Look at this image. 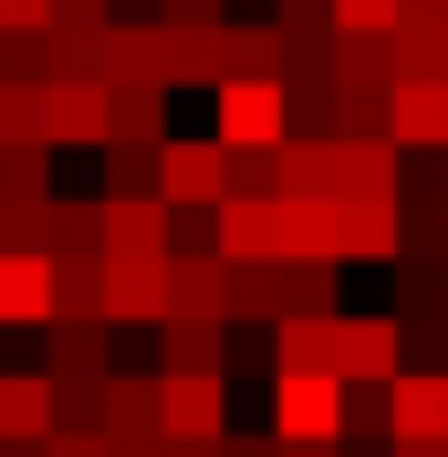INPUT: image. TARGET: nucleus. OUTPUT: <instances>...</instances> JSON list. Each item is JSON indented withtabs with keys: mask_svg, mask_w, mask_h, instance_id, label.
Returning <instances> with one entry per match:
<instances>
[{
	"mask_svg": "<svg viewBox=\"0 0 448 457\" xmlns=\"http://www.w3.org/2000/svg\"><path fill=\"white\" fill-rule=\"evenodd\" d=\"M212 141L237 150V159H273L281 141H290V97L264 88V79H228L220 88V132H212Z\"/></svg>",
	"mask_w": 448,
	"mask_h": 457,
	"instance_id": "obj_1",
	"label": "nucleus"
},
{
	"mask_svg": "<svg viewBox=\"0 0 448 457\" xmlns=\"http://www.w3.org/2000/svg\"><path fill=\"white\" fill-rule=\"evenodd\" d=\"M281 449H343V378H273Z\"/></svg>",
	"mask_w": 448,
	"mask_h": 457,
	"instance_id": "obj_2",
	"label": "nucleus"
},
{
	"mask_svg": "<svg viewBox=\"0 0 448 457\" xmlns=\"http://www.w3.org/2000/svg\"><path fill=\"white\" fill-rule=\"evenodd\" d=\"M159 203L168 212H220L228 203V150L220 141H168L159 150Z\"/></svg>",
	"mask_w": 448,
	"mask_h": 457,
	"instance_id": "obj_3",
	"label": "nucleus"
},
{
	"mask_svg": "<svg viewBox=\"0 0 448 457\" xmlns=\"http://www.w3.org/2000/svg\"><path fill=\"white\" fill-rule=\"evenodd\" d=\"M335 378L343 387H395V378H404V326H395V317H343Z\"/></svg>",
	"mask_w": 448,
	"mask_h": 457,
	"instance_id": "obj_4",
	"label": "nucleus"
},
{
	"mask_svg": "<svg viewBox=\"0 0 448 457\" xmlns=\"http://www.w3.org/2000/svg\"><path fill=\"white\" fill-rule=\"evenodd\" d=\"M168 440H228V378H159Z\"/></svg>",
	"mask_w": 448,
	"mask_h": 457,
	"instance_id": "obj_5",
	"label": "nucleus"
},
{
	"mask_svg": "<svg viewBox=\"0 0 448 457\" xmlns=\"http://www.w3.org/2000/svg\"><path fill=\"white\" fill-rule=\"evenodd\" d=\"M114 97L106 88H45V150H106Z\"/></svg>",
	"mask_w": 448,
	"mask_h": 457,
	"instance_id": "obj_6",
	"label": "nucleus"
},
{
	"mask_svg": "<svg viewBox=\"0 0 448 457\" xmlns=\"http://www.w3.org/2000/svg\"><path fill=\"white\" fill-rule=\"evenodd\" d=\"M176 212L168 203H106V264H168Z\"/></svg>",
	"mask_w": 448,
	"mask_h": 457,
	"instance_id": "obj_7",
	"label": "nucleus"
},
{
	"mask_svg": "<svg viewBox=\"0 0 448 457\" xmlns=\"http://www.w3.org/2000/svg\"><path fill=\"white\" fill-rule=\"evenodd\" d=\"M387 141H395V150H440V159H448V79H395Z\"/></svg>",
	"mask_w": 448,
	"mask_h": 457,
	"instance_id": "obj_8",
	"label": "nucleus"
},
{
	"mask_svg": "<svg viewBox=\"0 0 448 457\" xmlns=\"http://www.w3.org/2000/svg\"><path fill=\"white\" fill-rule=\"evenodd\" d=\"M220 370H228L220 317H168L159 326V378H220Z\"/></svg>",
	"mask_w": 448,
	"mask_h": 457,
	"instance_id": "obj_9",
	"label": "nucleus"
},
{
	"mask_svg": "<svg viewBox=\"0 0 448 457\" xmlns=\"http://www.w3.org/2000/svg\"><path fill=\"white\" fill-rule=\"evenodd\" d=\"M387 431L395 440H448V370H404L387 387Z\"/></svg>",
	"mask_w": 448,
	"mask_h": 457,
	"instance_id": "obj_10",
	"label": "nucleus"
},
{
	"mask_svg": "<svg viewBox=\"0 0 448 457\" xmlns=\"http://www.w3.org/2000/svg\"><path fill=\"white\" fill-rule=\"evenodd\" d=\"M335 255L352 264H395L404 255V212L395 203H335Z\"/></svg>",
	"mask_w": 448,
	"mask_h": 457,
	"instance_id": "obj_11",
	"label": "nucleus"
},
{
	"mask_svg": "<svg viewBox=\"0 0 448 457\" xmlns=\"http://www.w3.org/2000/svg\"><path fill=\"white\" fill-rule=\"evenodd\" d=\"M106 88H168V27H106Z\"/></svg>",
	"mask_w": 448,
	"mask_h": 457,
	"instance_id": "obj_12",
	"label": "nucleus"
},
{
	"mask_svg": "<svg viewBox=\"0 0 448 457\" xmlns=\"http://www.w3.org/2000/svg\"><path fill=\"white\" fill-rule=\"evenodd\" d=\"M0 440H18V449L54 440V378L45 370H0Z\"/></svg>",
	"mask_w": 448,
	"mask_h": 457,
	"instance_id": "obj_13",
	"label": "nucleus"
},
{
	"mask_svg": "<svg viewBox=\"0 0 448 457\" xmlns=\"http://www.w3.org/2000/svg\"><path fill=\"white\" fill-rule=\"evenodd\" d=\"M273 264H343L335 203H273Z\"/></svg>",
	"mask_w": 448,
	"mask_h": 457,
	"instance_id": "obj_14",
	"label": "nucleus"
},
{
	"mask_svg": "<svg viewBox=\"0 0 448 457\" xmlns=\"http://www.w3.org/2000/svg\"><path fill=\"white\" fill-rule=\"evenodd\" d=\"M335 352H343V317H281L273 326L281 378H335Z\"/></svg>",
	"mask_w": 448,
	"mask_h": 457,
	"instance_id": "obj_15",
	"label": "nucleus"
},
{
	"mask_svg": "<svg viewBox=\"0 0 448 457\" xmlns=\"http://www.w3.org/2000/svg\"><path fill=\"white\" fill-rule=\"evenodd\" d=\"M335 97H361V106H387L395 97L387 36H335Z\"/></svg>",
	"mask_w": 448,
	"mask_h": 457,
	"instance_id": "obj_16",
	"label": "nucleus"
},
{
	"mask_svg": "<svg viewBox=\"0 0 448 457\" xmlns=\"http://www.w3.org/2000/svg\"><path fill=\"white\" fill-rule=\"evenodd\" d=\"M220 62H228V79H264V88H281V71H290V36H281L273 18H255V27L228 18V27H220ZM228 79H220V88H228Z\"/></svg>",
	"mask_w": 448,
	"mask_h": 457,
	"instance_id": "obj_17",
	"label": "nucleus"
},
{
	"mask_svg": "<svg viewBox=\"0 0 448 457\" xmlns=\"http://www.w3.org/2000/svg\"><path fill=\"white\" fill-rule=\"evenodd\" d=\"M106 440H168L159 431V370H114L106 378Z\"/></svg>",
	"mask_w": 448,
	"mask_h": 457,
	"instance_id": "obj_18",
	"label": "nucleus"
},
{
	"mask_svg": "<svg viewBox=\"0 0 448 457\" xmlns=\"http://www.w3.org/2000/svg\"><path fill=\"white\" fill-rule=\"evenodd\" d=\"M106 326H168V264H106Z\"/></svg>",
	"mask_w": 448,
	"mask_h": 457,
	"instance_id": "obj_19",
	"label": "nucleus"
},
{
	"mask_svg": "<svg viewBox=\"0 0 448 457\" xmlns=\"http://www.w3.org/2000/svg\"><path fill=\"white\" fill-rule=\"evenodd\" d=\"M0 326H54V255H0Z\"/></svg>",
	"mask_w": 448,
	"mask_h": 457,
	"instance_id": "obj_20",
	"label": "nucleus"
},
{
	"mask_svg": "<svg viewBox=\"0 0 448 457\" xmlns=\"http://www.w3.org/2000/svg\"><path fill=\"white\" fill-rule=\"evenodd\" d=\"M168 317H220L228 326V264L220 255H168Z\"/></svg>",
	"mask_w": 448,
	"mask_h": 457,
	"instance_id": "obj_21",
	"label": "nucleus"
},
{
	"mask_svg": "<svg viewBox=\"0 0 448 457\" xmlns=\"http://www.w3.org/2000/svg\"><path fill=\"white\" fill-rule=\"evenodd\" d=\"M45 378H114V326H45Z\"/></svg>",
	"mask_w": 448,
	"mask_h": 457,
	"instance_id": "obj_22",
	"label": "nucleus"
},
{
	"mask_svg": "<svg viewBox=\"0 0 448 457\" xmlns=\"http://www.w3.org/2000/svg\"><path fill=\"white\" fill-rule=\"evenodd\" d=\"M220 27H168V88H220Z\"/></svg>",
	"mask_w": 448,
	"mask_h": 457,
	"instance_id": "obj_23",
	"label": "nucleus"
},
{
	"mask_svg": "<svg viewBox=\"0 0 448 457\" xmlns=\"http://www.w3.org/2000/svg\"><path fill=\"white\" fill-rule=\"evenodd\" d=\"M114 97V141L123 150H168V88H106Z\"/></svg>",
	"mask_w": 448,
	"mask_h": 457,
	"instance_id": "obj_24",
	"label": "nucleus"
},
{
	"mask_svg": "<svg viewBox=\"0 0 448 457\" xmlns=\"http://www.w3.org/2000/svg\"><path fill=\"white\" fill-rule=\"evenodd\" d=\"M220 264H273V203H220Z\"/></svg>",
	"mask_w": 448,
	"mask_h": 457,
	"instance_id": "obj_25",
	"label": "nucleus"
},
{
	"mask_svg": "<svg viewBox=\"0 0 448 457\" xmlns=\"http://www.w3.org/2000/svg\"><path fill=\"white\" fill-rule=\"evenodd\" d=\"M228 326H281V264H228Z\"/></svg>",
	"mask_w": 448,
	"mask_h": 457,
	"instance_id": "obj_26",
	"label": "nucleus"
},
{
	"mask_svg": "<svg viewBox=\"0 0 448 457\" xmlns=\"http://www.w3.org/2000/svg\"><path fill=\"white\" fill-rule=\"evenodd\" d=\"M0 203H54V150L45 141H0Z\"/></svg>",
	"mask_w": 448,
	"mask_h": 457,
	"instance_id": "obj_27",
	"label": "nucleus"
},
{
	"mask_svg": "<svg viewBox=\"0 0 448 457\" xmlns=\"http://www.w3.org/2000/svg\"><path fill=\"white\" fill-rule=\"evenodd\" d=\"M343 264H281V317H343Z\"/></svg>",
	"mask_w": 448,
	"mask_h": 457,
	"instance_id": "obj_28",
	"label": "nucleus"
},
{
	"mask_svg": "<svg viewBox=\"0 0 448 457\" xmlns=\"http://www.w3.org/2000/svg\"><path fill=\"white\" fill-rule=\"evenodd\" d=\"M106 203H159V150L106 141Z\"/></svg>",
	"mask_w": 448,
	"mask_h": 457,
	"instance_id": "obj_29",
	"label": "nucleus"
},
{
	"mask_svg": "<svg viewBox=\"0 0 448 457\" xmlns=\"http://www.w3.org/2000/svg\"><path fill=\"white\" fill-rule=\"evenodd\" d=\"M54 431H106V378H54Z\"/></svg>",
	"mask_w": 448,
	"mask_h": 457,
	"instance_id": "obj_30",
	"label": "nucleus"
},
{
	"mask_svg": "<svg viewBox=\"0 0 448 457\" xmlns=\"http://www.w3.org/2000/svg\"><path fill=\"white\" fill-rule=\"evenodd\" d=\"M387 54H395V79H448V36H431V27H395Z\"/></svg>",
	"mask_w": 448,
	"mask_h": 457,
	"instance_id": "obj_31",
	"label": "nucleus"
},
{
	"mask_svg": "<svg viewBox=\"0 0 448 457\" xmlns=\"http://www.w3.org/2000/svg\"><path fill=\"white\" fill-rule=\"evenodd\" d=\"M273 27L290 45H335V0H273Z\"/></svg>",
	"mask_w": 448,
	"mask_h": 457,
	"instance_id": "obj_32",
	"label": "nucleus"
},
{
	"mask_svg": "<svg viewBox=\"0 0 448 457\" xmlns=\"http://www.w3.org/2000/svg\"><path fill=\"white\" fill-rule=\"evenodd\" d=\"M0 141H45V88H0Z\"/></svg>",
	"mask_w": 448,
	"mask_h": 457,
	"instance_id": "obj_33",
	"label": "nucleus"
},
{
	"mask_svg": "<svg viewBox=\"0 0 448 457\" xmlns=\"http://www.w3.org/2000/svg\"><path fill=\"white\" fill-rule=\"evenodd\" d=\"M335 36H395V0H335Z\"/></svg>",
	"mask_w": 448,
	"mask_h": 457,
	"instance_id": "obj_34",
	"label": "nucleus"
},
{
	"mask_svg": "<svg viewBox=\"0 0 448 457\" xmlns=\"http://www.w3.org/2000/svg\"><path fill=\"white\" fill-rule=\"evenodd\" d=\"M54 27H62V36H106L114 0H54Z\"/></svg>",
	"mask_w": 448,
	"mask_h": 457,
	"instance_id": "obj_35",
	"label": "nucleus"
},
{
	"mask_svg": "<svg viewBox=\"0 0 448 457\" xmlns=\"http://www.w3.org/2000/svg\"><path fill=\"white\" fill-rule=\"evenodd\" d=\"M159 27H228V0H159Z\"/></svg>",
	"mask_w": 448,
	"mask_h": 457,
	"instance_id": "obj_36",
	"label": "nucleus"
},
{
	"mask_svg": "<svg viewBox=\"0 0 448 457\" xmlns=\"http://www.w3.org/2000/svg\"><path fill=\"white\" fill-rule=\"evenodd\" d=\"M54 27V0H0V36H45Z\"/></svg>",
	"mask_w": 448,
	"mask_h": 457,
	"instance_id": "obj_37",
	"label": "nucleus"
},
{
	"mask_svg": "<svg viewBox=\"0 0 448 457\" xmlns=\"http://www.w3.org/2000/svg\"><path fill=\"white\" fill-rule=\"evenodd\" d=\"M45 457H114V440H106V431H54Z\"/></svg>",
	"mask_w": 448,
	"mask_h": 457,
	"instance_id": "obj_38",
	"label": "nucleus"
},
{
	"mask_svg": "<svg viewBox=\"0 0 448 457\" xmlns=\"http://www.w3.org/2000/svg\"><path fill=\"white\" fill-rule=\"evenodd\" d=\"M395 27H431V36H448V0H395Z\"/></svg>",
	"mask_w": 448,
	"mask_h": 457,
	"instance_id": "obj_39",
	"label": "nucleus"
},
{
	"mask_svg": "<svg viewBox=\"0 0 448 457\" xmlns=\"http://www.w3.org/2000/svg\"><path fill=\"white\" fill-rule=\"evenodd\" d=\"M220 457H281V440H255V431H228Z\"/></svg>",
	"mask_w": 448,
	"mask_h": 457,
	"instance_id": "obj_40",
	"label": "nucleus"
},
{
	"mask_svg": "<svg viewBox=\"0 0 448 457\" xmlns=\"http://www.w3.org/2000/svg\"><path fill=\"white\" fill-rule=\"evenodd\" d=\"M387 457H448V440H395Z\"/></svg>",
	"mask_w": 448,
	"mask_h": 457,
	"instance_id": "obj_41",
	"label": "nucleus"
},
{
	"mask_svg": "<svg viewBox=\"0 0 448 457\" xmlns=\"http://www.w3.org/2000/svg\"><path fill=\"white\" fill-rule=\"evenodd\" d=\"M168 457H220V440H168Z\"/></svg>",
	"mask_w": 448,
	"mask_h": 457,
	"instance_id": "obj_42",
	"label": "nucleus"
},
{
	"mask_svg": "<svg viewBox=\"0 0 448 457\" xmlns=\"http://www.w3.org/2000/svg\"><path fill=\"white\" fill-rule=\"evenodd\" d=\"M0 457H45V449H18V440H0Z\"/></svg>",
	"mask_w": 448,
	"mask_h": 457,
	"instance_id": "obj_43",
	"label": "nucleus"
},
{
	"mask_svg": "<svg viewBox=\"0 0 448 457\" xmlns=\"http://www.w3.org/2000/svg\"><path fill=\"white\" fill-rule=\"evenodd\" d=\"M281 457H343V449H281Z\"/></svg>",
	"mask_w": 448,
	"mask_h": 457,
	"instance_id": "obj_44",
	"label": "nucleus"
},
{
	"mask_svg": "<svg viewBox=\"0 0 448 457\" xmlns=\"http://www.w3.org/2000/svg\"><path fill=\"white\" fill-rule=\"evenodd\" d=\"M440 168H448V159H440Z\"/></svg>",
	"mask_w": 448,
	"mask_h": 457,
	"instance_id": "obj_45",
	"label": "nucleus"
}]
</instances>
